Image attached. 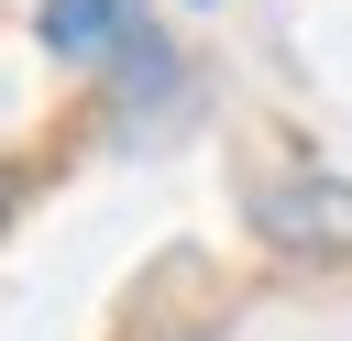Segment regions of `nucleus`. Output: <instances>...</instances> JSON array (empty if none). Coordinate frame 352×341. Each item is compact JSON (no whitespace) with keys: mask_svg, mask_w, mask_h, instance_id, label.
Segmentation results:
<instances>
[{"mask_svg":"<svg viewBox=\"0 0 352 341\" xmlns=\"http://www.w3.org/2000/svg\"><path fill=\"white\" fill-rule=\"evenodd\" d=\"M33 33H44V55H66V66H121V44H132L143 22H132V0H33Z\"/></svg>","mask_w":352,"mask_h":341,"instance_id":"obj_2","label":"nucleus"},{"mask_svg":"<svg viewBox=\"0 0 352 341\" xmlns=\"http://www.w3.org/2000/svg\"><path fill=\"white\" fill-rule=\"evenodd\" d=\"M242 220H253V242H264V253L352 264V187H341V176H264Z\"/></svg>","mask_w":352,"mask_h":341,"instance_id":"obj_1","label":"nucleus"}]
</instances>
